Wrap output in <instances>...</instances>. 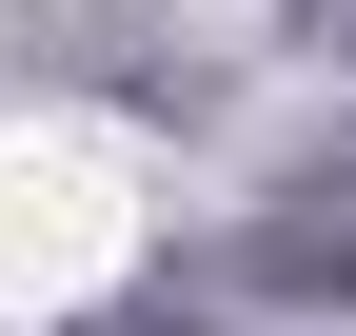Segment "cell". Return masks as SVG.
<instances>
[{
  "instance_id": "1",
  "label": "cell",
  "mask_w": 356,
  "mask_h": 336,
  "mask_svg": "<svg viewBox=\"0 0 356 336\" xmlns=\"http://www.w3.org/2000/svg\"><path fill=\"white\" fill-rule=\"evenodd\" d=\"M119 258H139V158L79 139V119H20V139H0V336L79 317Z\"/></svg>"
}]
</instances>
